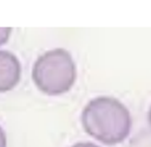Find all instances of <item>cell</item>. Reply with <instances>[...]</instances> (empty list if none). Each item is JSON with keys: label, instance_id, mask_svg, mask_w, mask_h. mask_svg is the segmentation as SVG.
<instances>
[{"label": "cell", "instance_id": "obj_1", "mask_svg": "<svg viewBox=\"0 0 151 147\" xmlns=\"http://www.w3.org/2000/svg\"><path fill=\"white\" fill-rule=\"evenodd\" d=\"M80 121L90 136L107 146L126 140L132 128L129 109L110 96H98L88 101L81 111Z\"/></svg>", "mask_w": 151, "mask_h": 147}, {"label": "cell", "instance_id": "obj_2", "mask_svg": "<svg viewBox=\"0 0 151 147\" xmlns=\"http://www.w3.org/2000/svg\"><path fill=\"white\" fill-rule=\"evenodd\" d=\"M32 79L35 87L46 95L65 94L76 83V63L68 51L64 49L50 50L34 62Z\"/></svg>", "mask_w": 151, "mask_h": 147}, {"label": "cell", "instance_id": "obj_3", "mask_svg": "<svg viewBox=\"0 0 151 147\" xmlns=\"http://www.w3.org/2000/svg\"><path fill=\"white\" fill-rule=\"evenodd\" d=\"M21 65L15 55L0 50V92L12 90L20 81Z\"/></svg>", "mask_w": 151, "mask_h": 147}, {"label": "cell", "instance_id": "obj_4", "mask_svg": "<svg viewBox=\"0 0 151 147\" xmlns=\"http://www.w3.org/2000/svg\"><path fill=\"white\" fill-rule=\"evenodd\" d=\"M11 34V27H0V45L5 44L8 40Z\"/></svg>", "mask_w": 151, "mask_h": 147}, {"label": "cell", "instance_id": "obj_5", "mask_svg": "<svg viewBox=\"0 0 151 147\" xmlns=\"http://www.w3.org/2000/svg\"><path fill=\"white\" fill-rule=\"evenodd\" d=\"M71 147H99V146L94 145L93 142H77Z\"/></svg>", "mask_w": 151, "mask_h": 147}, {"label": "cell", "instance_id": "obj_6", "mask_svg": "<svg viewBox=\"0 0 151 147\" xmlns=\"http://www.w3.org/2000/svg\"><path fill=\"white\" fill-rule=\"evenodd\" d=\"M0 147H6V134L0 127Z\"/></svg>", "mask_w": 151, "mask_h": 147}, {"label": "cell", "instance_id": "obj_7", "mask_svg": "<svg viewBox=\"0 0 151 147\" xmlns=\"http://www.w3.org/2000/svg\"><path fill=\"white\" fill-rule=\"evenodd\" d=\"M147 122H149V126L151 128V107L149 109V113H147Z\"/></svg>", "mask_w": 151, "mask_h": 147}]
</instances>
